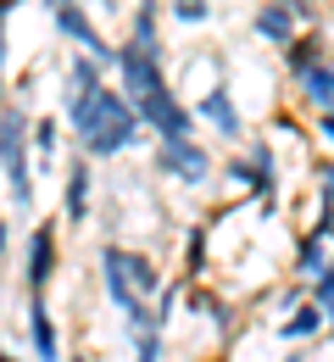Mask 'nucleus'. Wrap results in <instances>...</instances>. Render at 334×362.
<instances>
[{"label": "nucleus", "instance_id": "nucleus-24", "mask_svg": "<svg viewBox=\"0 0 334 362\" xmlns=\"http://www.w3.org/2000/svg\"><path fill=\"white\" fill-rule=\"evenodd\" d=\"M318 201L334 206V162H329V168H318Z\"/></svg>", "mask_w": 334, "mask_h": 362}, {"label": "nucleus", "instance_id": "nucleus-9", "mask_svg": "<svg viewBox=\"0 0 334 362\" xmlns=\"http://www.w3.org/2000/svg\"><path fill=\"white\" fill-rule=\"evenodd\" d=\"M50 279H56V228L34 223L28 245H23V284H28V296H45Z\"/></svg>", "mask_w": 334, "mask_h": 362}, {"label": "nucleus", "instance_id": "nucleus-29", "mask_svg": "<svg viewBox=\"0 0 334 362\" xmlns=\"http://www.w3.org/2000/svg\"><path fill=\"white\" fill-rule=\"evenodd\" d=\"M67 362H90V357H67Z\"/></svg>", "mask_w": 334, "mask_h": 362}, {"label": "nucleus", "instance_id": "nucleus-14", "mask_svg": "<svg viewBox=\"0 0 334 362\" xmlns=\"http://www.w3.org/2000/svg\"><path fill=\"white\" fill-rule=\"evenodd\" d=\"M61 212H67V223H84V218H90V162H73V168H67Z\"/></svg>", "mask_w": 334, "mask_h": 362}, {"label": "nucleus", "instance_id": "nucleus-25", "mask_svg": "<svg viewBox=\"0 0 334 362\" xmlns=\"http://www.w3.org/2000/svg\"><path fill=\"white\" fill-rule=\"evenodd\" d=\"M318 139L334 151V112H323V117H318Z\"/></svg>", "mask_w": 334, "mask_h": 362}, {"label": "nucleus", "instance_id": "nucleus-5", "mask_svg": "<svg viewBox=\"0 0 334 362\" xmlns=\"http://www.w3.org/2000/svg\"><path fill=\"white\" fill-rule=\"evenodd\" d=\"M45 11H50V23H56V34L67 40V45H78L84 56H95L100 67H117V50L100 40V28L90 23V11L78 6V0H45Z\"/></svg>", "mask_w": 334, "mask_h": 362}, {"label": "nucleus", "instance_id": "nucleus-11", "mask_svg": "<svg viewBox=\"0 0 334 362\" xmlns=\"http://www.w3.org/2000/svg\"><path fill=\"white\" fill-rule=\"evenodd\" d=\"M28 346L40 362H61V334H56V317H50L45 296H28Z\"/></svg>", "mask_w": 334, "mask_h": 362}, {"label": "nucleus", "instance_id": "nucleus-16", "mask_svg": "<svg viewBox=\"0 0 334 362\" xmlns=\"http://www.w3.org/2000/svg\"><path fill=\"white\" fill-rule=\"evenodd\" d=\"M100 84H106V78H100L95 56H73V62H67V90H73V95H95Z\"/></svg>", "mask_w": 334, "mask_h": 362}, {"label": "nucleus", "instance_id": "nucleus-30", "mask_svg": "<svg viewBox=\"0 0 334 362\" xmlns=\"http://www.w3.org/2000/svg\"><path fill=\"white\" fill-rule=\"evenodd\" d=\"M6 6H23V0H6Z\"/></svg>", "mask_w": 334, "mask_h": 362}, {"label": "nucleus", "instance_id": "nucleus-10", "mask_svg": "<svg viewBox=\"0 0 334 362\" xmlns=\"http://www.w3.org/2000/svg\"><path fill=\"white\" fill-rule=\"evenodd\" d=\"M195 117L201 123H212L223 139H239L245 134V117H239V106H234V95L223 90V84H212V90L201 95V106H195Z\"/></svg>", "mask_w": 334, "mask_h": 362}, {"label": "nucleus", "instance_id": "nucleus-26", "mask_svg": "<svg viewBox=\"0 0 334 362\" xmlns=\"http://www.w3.org/2000/svg\"><path fill=\"white\" fill-rule=\"evenodd\" d=\"M285 362H306V357H301V351H290V357H285Z\"/></svg>", "mask_w": 334, "mask_h": 362}, {"label": "nucleus", "instance_id": "nucleus-22", "mask_svg": "<svg viewBox=\"0 0 334 362\" xmlns=\"http://www.w3.org/2000/svg\"><path fill=\"white\" fill-rule=\"evenodd\" d=\"M56 134H61V123H56V117H40V123H34V145H40V151H56Z\"/></svg>", "mask_w": 334, "mask_h": 362}, {"label": "nucleus", "instance_id": "nucleus-2", "mask_svg": "<svg viewBox=\"0 0 334 362\" xmlns=\"http://www.w3.org/2000/svg\"><path fill=\"white\" fill-rule=\"evenodd\" d=\"M100 290H106V301L123 313L129 334H150V329H162L156 301H162L167 284H162V273H156V262H150L145 251L100 245Z\"/></svg>", "mask_w": 334, "mask_h": 362}, {"label": "nucleus", "instance_id": "nucleus-23", "mask_svg": "<svg viewBox=\"0 0 334 362\" xmlns=\"http://www.w3.org/2000/svg\"><path fill=\"white\" fill-rule=\"evenodd\" d=\"M201 268H206V234L190 228V279H201Z\"/></svg>", "mask_w": 334, "mask_h": 362}, {"label": "nucleus", "instance_id": "nucleus-7", "mask_svg": "<svg viewBox=\"0 0 334 362\" xmlns=\"http://www.w3.org/2000/svg\"><path fill=\"white\" fill-rule=\"evenodd\" d=\"M156 173L195 189V184L212 179V156L201 151V139H167V145H156Z\"/></svg>", "mask_w": 334, "mask_h": 362}, {"label": "nucleus", "instance_id": "nucleus-20", "mask_svg": "<svg viewBox=\"0 0 334 362\" xmlns=\"http://www.w3.org/2000/svg\"><path fill=\"white\" fill-rule=\"evenodd\" d=\"M134 362H162V329L134 334Z\"/></svg>", "mask_w": 334, "mask_h": 362}, {"label": "nucleus", "instance_id": "nucleus-4", "mask_svg": "<svg viewBox=\"0 0 334 362\" xmlns=\"http://www.w3.org/2000/svg\"><path fill=\"white\" fill-rule=\"evenodd\" d=\"M117 84H123V95H129V100L145 112L156 95L167 90L162 50H156V45H134V40H123V45H117Z\"/></svg>", "mask_w": 334, "mask_h": 362}, {"label": "nucleus", "instance_id": "nucleus-27", "mask_svg": "<svg viewBox=\"0 0 334 362\" xmlns=\"http://www.w3.org/2000/svg\"><path fill=\"white\" fill-rule=\"evenodd\" d=\"M0 362H23V357H11V351H6V357H0Z\"/></svg>", "mask_w": 334, "mask_h": 362}, {"label": "nucleus", "instance_id": "nucleus-17", "mask_svg": "<svg viewBox=\"0 0 334 362\" xmlns=\"http://www.w3.org/2000/svg\"><path fill=\"white\" fill-rule=\"evenodd\" d=\"M318 62H329V50L318 45V40H295V45L285 50V67H290V78H301V73H312Z\"/></svg>", "mask_w": 334, "mask_h": 362}, {"label": "nucleus", "instance_id": "nucleus-15", "mask_svg": "<svg viewBox=\"0 0 334 362\" xmlns=\"http://www.w3.org/2000/svg\"><path fill=\"white\" fill-rule=\"evenodd\" d=\"M129 40H134V45H156V50H162V17H156V0H140V6H134Z\"/></svg>", "mask_w": 334, "mask_h": 362}, {"label": "nucleus", "instance_id": "nucleus-19", "mask_svg": "<svg viewBox=\"0 0 334 362\" xmlns=\"http://www.w3.org/2000/svg\"><path fill=\"white\" fill-rule=\"evenodd\" d=\"M167 6H173L179 23H206L212 17V0H167Z\"/></svg>", "mask_w": 334, "mask_h": 362}, {"label": "nucleus", "instance_id": "nucleus-8", "mask_svg": "<svg viewBox=\"0 0 334 362\" xmlns=\"http://www.w3.org/2000/svg\"><path fill=\"white\" fill-rule=\"evenodd\" d=\"M140 117H145V129H156V139H162V145H167V139H190V134H195V123H201V117H195V106H184L173 84L156 95V100L145 106Z\"/></svg>", "mask_w": 334, "mask_h": 362}, {"label": "nucleus", "instance_id": "nucleus-18", "mask_svg": "<svg viewBox=\"0 0 334 362\" xmlns=\"http://www.w3.org/2000/svg\"><path fill=\"white\" fill-rule=\"evenodd\" d=\"M245 162H251V168H256V173H262V184H268V195H273V201H279V162H273V145H268V139H256V145H251V156H245Z\"/></svg>", "mask_w": 334, "mask_h": 362}, {"label": "nucleus", "instance_id": "nucleus-12", "mask_svg": "<svg viewBox=\"0 0 334 362\" xmlns=\"http://www.w3.org/2000/svg\"><path fill=\"white\" fill-rule=\"evenodd\" d=\"M312 334H329V313L318 301H301V307H290V317H279V340L285 346H301Z\"/></svg>", "mask_w": 334, "mask_h": 362}, {"label": "nucleus", "instance_id": "nucleus-3", "mask_svg": "<svg viewBox=\"0 0 334 362\" xmlns=\"http://www.w3.org/2000/svg\"><path fill=\"white\" fill-rule=\"evenodd\" d=\"M28 134H34L28 112H23L17 100H6V112H0V162H6V189H11V206H17V212H28V206H34V168H28Z\"/></svg>", "mask_w": 334, "mask_h": 362}, {"label": "nucleus", "instance_id": "nucleus-21", "mask_svg": "<svg viewBox=\"0 0 334 362\" xmlns=\"http://www.w3.org/2000/svg\"><path fill=\"white\" fill-rule=\"evenodd\" d=\"M312 301H318L323 313H334V268H329V273H318V279H312Z\"/></svg>", "mask_w": 334, "mask_h": 362}, {"label": "nucleus", "instance_id": "nucleus-6", "mask_svg": "<svg viewBox=\"0 0 334 362\" xmlns=\"http://www.w3.org/2000/svg\"><path fill=\"white\" fill-rule=\"evenodd\" d=\"M312 17V6L306 0H262L256 6V17H251V28H256V40H268V45L290 50L301 40V23Z\"/></svg>", "mask_w": 334, "mask_h": 362}, {"label": "nucleus", "instance_id": "nucleus-28", "mask_svg": "<svg viewBox=\"0 0 334 362\" xmlns=\"http://www.w3.org/2000/svg\"><path fill=\"white\" fill-rule=\"evenodd\" d=\"M329 340H334V313H329Z\"/></svg>", "mask_w": 334, "mask_h": 362}, {"label": "nucleus", "instance_id": "nucleus-1", "mask_svg": "<svg viewBox=\"0 0 334 362\" xmlns=\"http://www.w3.org/2000/svg\"><path fill=\"white\" fill-rule=\"evenodd\" d=\"M61 112H67V129L84 145V156H123L129 145H140V129H145L140 106L112 84H100L95 95H67Z\"/></svg>", "mask_w": 334, "mask_h": 362}, {"label": "nucleus", "instance_id": "nucleus-13", "mask_svg": "<svg viewBox=\"0 0 334 362\" xmlns=\"http://www.w3.org/2000/svg\"><path fill=\"white\" fill-rule=\"evenodd\" d=\"M295 90H301L306 106H318V117L334 112V56H329V62H318L312 73H301V78H295Z\"/></svg>", "mask_w": 334, "mask_h": 362}]
</instances>
